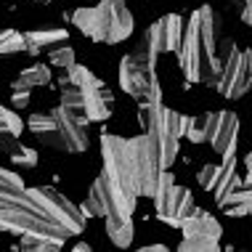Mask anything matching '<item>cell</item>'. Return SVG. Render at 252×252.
<instances>
[{
	"mask_svg": "<svg viewBox=\"0 0 252 252\" xmlns=\"http://www.w3.org/2000/svg\"><path fill=\"white\" fill-rule=\"evenodd\" d=\"M85 220L83 210L53 186H35L22 194L0 196V231L19 236L35 234L66 244L69 236L83 234Z\"/></svg>",
	"mask_w": 252,
	"mask_h": 252,
	"instance_id": "6da1fadb",
	"label": "cell"
},
{
	"mask_svg": "<svg viewBox=\"0 0 252 252\" xmlns=\"http://www.w3.org/2000/svg\"><path fill=\"white\" fill-rule=\"evenodd\" d=\"M218 45H220V16L210 5H199L183 27V43L178 51L181 69L186 83L194 85H215L220 74L218 61Z\"/></svg>",
	"mask_w": 252,
	"mask_h": 252,
	"instance_id": "7a4b0ae2",
	"label": "cell"
},
{
	"mask_svg": "<svg viewBox=\"0 0 252 252\" xmlns=\"http://www.w3.org/2000/svg\"><path fill=\"white\" fill-rule=\"evenodd\" d=\"M27 127H30L45 146L59 149V152H66V154H83V152H88V146H91L88 122L77 120L61 104L48 109V112L30 114Z\"/></svg>",
	"mask_w": 252,
	"mask_h": 252,
	"instance_id": "3957f363",
	"label": "cell"
},
{
	"mask_svg": "<svg viewBox=\"0 0 252 252\" xmlns=\"http://www.w3.org/2000/svg\"><path fill=\"white\" fill-rule=\"evenodd\" d=\"M101 159H104V178L112 189L114 199L122 207L125 215L135 213V202H138V181L133 173V162L127 154V138L114 133L101 135Z\"/></svg>",
	"mask_w": 252,
	"mask_h": 252,
	"instance_id": "277c9868",
	"label": "cell"
},
{
	"mask_svg": "<svg viewBox=\"0 0 252 252\" xmlns=\"http://www.w3.org/2000/svg\"><path fill=\"white\" fill-rule=\"evenodd\" d=\"M138 122L159 149L162 165L170 167L178 157V144L183 135V114L165 106L162 101H138Z\"/></svg>",
	"mask_w": 252,
	"mask_h": 252,
	"instance_id": "5b68a950",
	"label": "cell"
},
{
	"mask_svg": "<svg viewBox=\"0 0 252 252\" xmlns=\"http://www.w3.org/2000/svg\"><path fill=\"white\" fill-rule=\"evenodd\" d=\"M218 61H220V74L213 88H218V93L228 101H239L242 96H247L252 88V51L239 48L231 40H220Z\"/></svg>",
	"mask_w": 252,
	"mask_h": 252,
	"instance_id": "8992f818",
	"label": "cell"
},
{
	"mask_svg": "<svg viewBox=\"0 0 252 252\" xmlns=\"http://www.w3.org/2000/svg\"><path fill=\"white\" fill-rule=\"evenodd\" d=\"M120 88L135 101H162V88H159V77H157V61H152L141 48L122 56Z\"/></svg>",
	"mask_w": 252,
	"mask_h": 252,
	"instance_id": "52a82bcc",
	"label": "cell"
},
{
	"mask_svg": "<svg viewBox=\"0 0 252 252\" xmlns=\"http://www.w3.org/2000/svg\"><path fill=\"white\" fill-rule=\"evenodd\" d=\"M127 154H130V162H133V173H135V181H138V191L141 196H152L157 194L159 189V181L165 175V165H162V157H159V149L152 141L149 133H141V135H133L127 138Z\"/></svg>",
	"mask_w": 252,
	"mask_h": 252,
	"instance_id": "ba28073f",
	"label": "cell"
},
{
	"mask_svg": "<svg viewBox=\"0 0 252 252\" xmlns=\"http://www.w3.org/2000/svg\"><path fill=\"white\" fill-rule=\"evenodd\" d=\"M130 35H133V13L125 5V0H98L91 40L117 45Z\"/></svg>",
	"mask_w": 252,
	"mask_h": 252,
	"instance_id": "9c48e42d",
	"label": "cell"
},
{
	"mask_svg": "<svg viewBox=\"0 0 252 252\" xmlns=\"http://www.w3.org/2000/svg\"><path fill=\"white\" fill-rule=\"evenodd\" d=\"M154 210H157V218H159L162 223H167L170 228H181L183 220L196 210L191 191L175 183L170 167L165 170V175H162V181H159V189H157V194H154Z\"/></svg>",
	"mask_w": 252,
	"mask_h": 252,
	"instance_id": "30bf717a",
	"label": "cell"
},
{
	"mask_svg": "<svg viewBox=\"0 0 252 252\" xmlns=\"http://www.w3.org/2000/svg\"><path fill=\"white\" fill-rule=\"evenodd\" d=\"M69 80L83 91L85 98V114L91 122H104L112 117V109H114V96L112 91L106 88L104 80H98L88 66L83 64H74L69 69Z\"/></svg>",
	"mask_w": 252,
	"mask_h": 252,
	"instance_id": "8fae6325",
	"label": "cell"
},
{
	"mask_svg": "<svg viewBox=\"0 0 252 252\" xmlns=\"http://www.w3.org/2000/svg\"><path fill=\"white\" fill-rule=\"evenodd\" d=\"M181 231H183V239L178 244L181 252H210L220 247V236H223L220 223L199 207L183 220Z\"/></svg>",
	"mask_w": 252,
	"mask_h": 252,
	"instance_id": "7c38bea8",
	"label": "cell"
},
{
	"mask_svg": "<svg viewBox=\"0 0 252 252\" xmlns=\"http://www.w3.org/2000/svg\"><path fill=\"white\" fill-rule=\"evenodd\" d=\"M210 144L220 157L236 154V144H239V117L231 109L226 112H215V122L210 130Z\"/></svg>",
	"mask_w": 252,
	"mask_h": 252,
	"instance_id": "4fadbf2b",
	"label": "cell"
},
{
	"mask_svg": "<svg viewBox=\"0 0 252 252\" xmlns=\"http://www.w3.org/2000/svg\"><path fill=\"white\" fill-rule=\"evenodd\" d=\"M138 48L146 53L152 61H157L162 53H170V35H167V16H159L157 22L149 27L141 37Z\"/></svg>",
	"mask_w": 252,
	"mask_h": 252,
	"instance_id": "5bb4252c",
	"label": "cell"
},
{
	"mask_svg": "<svg viewBox=\"0 0 252 252\" xmlns=\"http://www.w3.org/2000/svg\"><path fill=\"white\" fill-rule=\"evenodd\" d=\"M218 207H220L223 215H228V218L252 215V183L242 181L239 186L231 189V191L223 196L220 202H218Z\"/></svg>",
	"mask_w": 252,
	"mask_h": 252,
	"instance_id": "9a60e30c",
	"label": "cell"
},
{
	"mask_svg": "<svg viewBox=\"0 0 252 252\" xmlns=\"http://www.w3.org/2000/svg\"><path fill=\"white\" fill-rule=\"evenodd\" d=\"M242 183V178L236 175V154L231 157H223V162L218 165V178H215V186L210 189V194L215 196V202H220L231 189H236Z\"/></svg>",
	"mask_w": 252,
	"mask_h": 252,
	"instance_id": "2e32d148",
	"label": "cell"
},
{
	"mask_svg": "<svg viewBox=\"0 0 252 252\" xmlns=\"http://www.w3.org/2000/svg\"><path fill=\"white\" fill-rule=\"evenodd\" d=\"M22 130H24V120L16 112L0 106V152H13Z\"/></svg>",
	"mask_w": 252,
	"mask_h": 252,
	"instance_id": "e0dca14e",
	"label": "cell"
},
{
	"mask_svg": "<svg viewBox=\"0 0 252 252\" xmlns=\"http://www.w3.org/2000/svg\"><path fill=\"white\" fill-rule=\"evenodd\" d=\"M66 37H69L66 30H32V32H24L27 53L40 56V51L53 48V45H59V43H66Z\"/></svg>",
	"mask_w": 252,
	"mask_h": 252,
	"instance_id": "ac0fdd59",
	"label": "cell"
},
{
	"mask_svg": "<svg viewBox=\"0 0 252 252\" xmlns=\"http://www.w3.org/2000/svg\"><path fill=\"white\" fill-rule=\"evenodd\" d=\"M213 122H215V112H202L196 117H183V135H189L191 144H204V141H210Z\"/></svg>",
	"mask_w": 252,
	"mask_h": 252,
	"instance_id": "d6986e66",
	"label": "cell"
},
{
	"mask_svg": "<svg viewBox=\"0 0 252 252\" xmlns=\"http://www.w3.org/2000/svg\"><path fill=\"white\" fill-rule=\"evenodd\" d=\"M106 236L114 247H130L133 242V218H106Z\"/></svg>",
	"mask_w": 252,
	"mask_h": 252,
	"instance_id": "ffe728a7",
	"label": "cell"
},
{
	"mask_svg": "<svg viewBox=\"0 0 252 252\" xmlns=\"http://www.w3.org/2000/svg\"><path fill=\"white\" fill-rule=\"evenodd\" d=\"M61 106L66 109L69 114H74L77 120H83V122H91L88 120V114H85V98H83V91H80L74 83H66L64 88H61V101H59Z\"/></svg>",
	"mask_w": 252,
	"mask_h": 252,
	"instance_id": "44dd1931",
	"label": "cell"
},
{
	"mask_svg": "<svg viewBox=\"0 0 252 252\" xmlns=\"http://www.w3.org/2000/svg\"><path fill=\"white\" fill-rule=\"evenodd\" d=\"M19 247H22L24 252H56V250L64 247V244H61V242H53V239H45V236L22 234V239H19Z\"/></svg>",
	"mask_w": 252,
	"mask_h": 252,
	"instance_id": "7402d4cb",
	"label": "cell"
},
{
	"mask_svg": "<svg viewBox=\"0 0 252 252\" xmlns=\"http://www.w3.org/2000/svg\"><path fill=\"white\" fill-rule=\"evenodd\" d=\"M22 51H27L24 32L0 30V56H11V53H22Z\"/></svg>",
	"mask_w": 252,
	"mask_h": 252,
	"instance_id": "603a6c76",
	"label": "cell"
},
{
	"mask_svg": "<svg viewBox=\"0 0 252 252\" xmlns=\"http://www.w3.org/2000/svg\"><path fill=\"white\" fill-rule=\"evenodd\" d=\"M19 80H22V83H27L30 88H43V85L51 83V66H45V64H32V66H27L24 72H19Z\"/></svg>",
	"mask_w": 252,
	"mask_h": 252,
	"instance_id": "cb8c5ba5",
	"label": "cell"
},
{
	"mask_svg": "<svg viewBox=\"0 0 252 252\" xmlns=\"http://www.w3.org/2000/svg\"><path fill=\"white\" fill-rule=\"evenodd\" d=\"M48 61L51 66H59L61 72H69L74 66V48L72 45H53V48L48 51Z\"/></svg>",
	"mask_w": 252,
	"mask_h": 252,
	"instance_id": "d4e9b609",
	"label": "cell"
},
{
	"mask_svg": "<svg viewBox=\"0 0 252 252\" xmlns=\"http://www.w3.org/2000/svg\"><path fill=\"white\" fill-rule=\"evenodd\" d=\"M24 181L19 173H11V170L0 167V196H8V194H22L24 191Z\"/></svg>",
	"mask_w": 252,
	"mask_h": 252,
	"instance_id": "484cf974",
	"label": "cell"
},
{
	"mask_svg": "<svg viewBox=\"0 0 252 252\" xmlns=\"http://www.w3.org/2000/svg\"><path fill=\"white\" fill-rule=\"evenodd\" d=\"M11 162H13L16 167H22V170H30V167L37 165V152H35L32 146L16 144V146H13V152H11Z\"/></svg>",
	"mask_w": 252,
	"mask_h": 252,
	"instance_id": "4316f807",
	"label": "cell"
},
{
	"mask_svg": "<svg viewBox=\"0 0 252 252\" xmlns=\"http://www.w3.org/2000/svg\"><path fill=\"white\" fill-rule=\"evenodd\" d=\"M93 19H96V5H93V8H85L83 5V8L72 11V24L88 37H91V32H93Z\"/></svg>",
	"mask_w": 252,
	"mask_h": 252,
	"instance_id": "83f0119b",
	"label": "cell"
},
{
	"mask_svg": "<svg viewBox=\"0 0 252 252\" xmlns=\"http://www.w3.org/2000/svg\"><path fill=\"white\" fill-rule=\"evenodd\" d=\"M11 104H13V109H27L30 106V98H32V88L27 85V83H22V80H13L11 83Z\"/></svg>",
	"mask_w": 252,
	"mask_h": 252,
	"instance_id": "f1b7e54d",
	"label": "cell"
},
{
	"mask_svg": "<svg viewBox=\"0 0 252 252\" xmlns=\"http://www.w3.org/2000/svg\"><path fill=\"white\" fill-rule=\"evenodd\" d=\"M196 178H199V186L204 191H210V189L215 186V178H218V165H204L199 173H196Z\"/></svg>",
	"mask_w": 252,
	"mask_h": 252,
	"instance_id": "f546056e",
	"label": "cell"
},
{
	"mask_svg": "<svg viewBox=\"0 0 252 252\" xmlns=\"http://www.w3.org/2000/svg\"><path fill=\"white\" fill-rule=\"evenodd\" d=\"M242 22L247 24V27H252V0H242Z\"/></svg>",
	"mask_w": 252,
	"mask_h": 252,
	"instance_id": "4dcf8cb0",
	"label": "cell"
},
{
	"mask_svg": "<svg viewBox=\"0 0 252 252\" xmlns=\"http://www.w3.org/2000/svg\"><path fill=\"white\" fill-rule=\"evenodd\" d=\"M162 252V250H165V244H149V247H144V252Z\"/></svg>",
	"mask_w": 252,
	"mask_h": 252,
	"instance_id": "1f68e13d",
	"label": "cell"
},
{
	"mask_svg": "<svg viewBox=\"0 0 252 252\" xmlns=\"http://www.w3.org/2000/svg\"><path fill=\"white\" fill-rule=\"evenodd\" d=\"M244 167H247V173H252V152L244 157Z\"/></svg>",
	"mask_w": 252,
	"mask_h": 252,
	"instance_id": "d6a6232c",
	"label": "cell"
},
{
	"mask_svg": "<svg viewBox=\"0 0 252 252\" xmlns=\"http://www.w3.org/2000/svg\"><path fill=\"white\" fill-rule=\"evenodd\" d=\"M74 250H77V252H88V250H91V244H85V242H83V244H77Z\"/></svg>",
	"mask_w": 252,
	"mask_h": 252,
	"instance_id": "836d02e7",
	"label": "cell"
}]
</instances>
